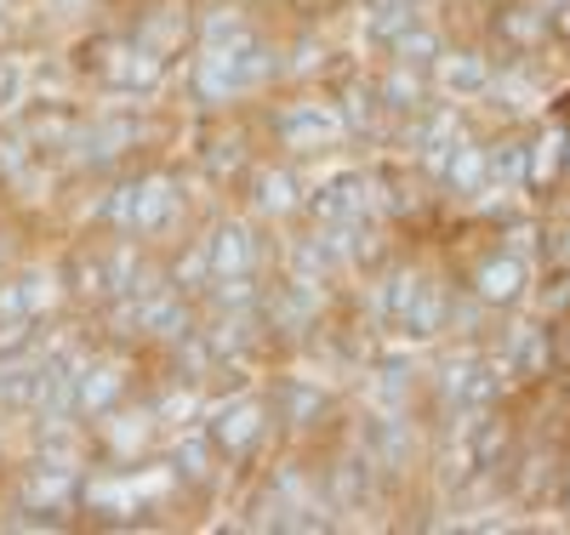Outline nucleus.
<instances>
[{
	"label": "nucleus",
	"mask_w": 570,
	"mask_h": 535,
	"mask_svg": "<svg viewBox=\"0 0 570 535\" xmlns=\"http://www.w3.org/2000/svg\"><path fill=\"white\" fill-rule=\"evenodd\" d=\"M274 131H279V142L285 149H297V155H320V149H331V142L343 137V120L331 115V109H320V103H292L279 120H274Z\"/></svg>",
	"instance_id": "3"
},
{
	"label": "nucleus",
	"mask_w": 570,
	"mask_h": 535,
	"mask_svg": "<svg viewBox=\"0 0 570 535\" xmlns=\"http://www.w3.org/2000/svg\"><path fill=\"white\" fill-rule=\"evenodd\" d=\"M177 279H183V290H200V285H212V262H206V251H200V246L177 262Z\"/></svg>",
	"instance_id": "22"
},
{
	"label": "nucleus",
	"mask_w": 570,
	"mask_h": 535,
	"mask_svg": "<svg viewBox=\"0 0 570 535\" xmlns=\"http://www.w3.org/2000/svg\"><path fill=\"white\" fill-rule=\"evenodd\" d=\"M416 290H422V279H416V274H400V279L389 285V297H383V314H389V325H400V314L411 308V297H416Z\"/></svg>",
	"instance_id": "20"
},
{
	"label": "nucleus",
	"mask_w": 570,
	"mask_h": 535,
	"mask_svg": "<svg viewBox=\"0 0 570 535\" xmlns=\"http://www.w3.org/2000/svg\"><path fill=\"white\" fill-rule=\"evenodd\" d=\"M519 290H525V262H519L513 251H497V257L480 268V297L502 308V303L519 297Z\"/></svg>",
	"instance_id": "9"
},
{
	"label": "nucleus",
	"mask_w": 570,
	"mask_h": 535,
	"mask_svg": "<svg viewBox=\"0 0 570 535\" xmlns=\"http://www.w3.org/2000/svg\"><path fill=\"white\" fill-rule=\"evenodd\" d=\"M337 502H371V456H360V462H343L337 467Z\"/></svg>",
	"instance_id": "18"
},
{
	"label": "nucleus",
	"mask_w": 570,
	"mask_h": 535,
	"mask_svg": "<svg viewBox=\"0 0 570 535\" xmlns=\"http://www.w3.org/2000/svg\"><path fill=\"white\" fill-rule=\"evenodd\" d=\"M360 177H337V182H325L314 200H308V211H314V222H325V228H343V222H354L360 217Z\"/></svg>",
	"instance_id": "7"
},
{
	"label": "nucleus",
	"mask_w": 570,
	"mask_h": 535,
	"mask_svg": "<svg viewBox=\"0 0 570 535\" xmlns=\"http://www.w3.org/2000/svg\"><path fill=\"white\" fill-rule=\"evenodd\" d=\"M263 405L257 399H234V405H223L217 416H212V433L206 439L217 445V456H252L257 450V439H263Z\"/></svg>",
	"instance_id": "4"
},
{
	"label": "nucleus",
	"mask_w": 570,
	"mask_h": 535,
	"mask_svg": "<svg viewBox=\"0 0 570 535\" xmlns=\"http://www.w3.org/2000/svg\"><path fill=\"white\" fill-rule=\"evenodd\" d=\"M365 445H371V467H405L411 462V439H405V427L400 422H389V416H376L371 427H365Z\"/></svg>",
	"instance_id": "11"
},
{
	"label": "nucleus",
	"mask_w": 570,
	"mask_h": 535,
	"mask_svg": "<svg viewBox=\"0 0 570 535\" xmlns=\"http://www.w3.org/2000/svg\"><path fill=\"white\" fill-rule=\"evenodd\" d=\"M440 177L451 182V188H480V177H485V155L480 149H451V160L440 166Z\"/></svg>",
	"instance_id": "16"
},
{
	"label": "nucleus",
	"mask_w": 570,
	"mask_h": 535,
	"mask_svg": "<svg viewBox=\"0 0 570 535\" xmlns=\"http://www.w3.org/2000/svg\"><path fill=\"white\" fill-rule=\"evenodd\" d=\"M200 251H206V262H212V279H223V274H252V268H257V239H252L240 222H223Z\"/></svg>",
	"instance_id": "6"
},
{
	"label": "nucleus",
	"mask_w": 570,
	"mask_h": 535,
	"mask_svg": "<svg viewBox=\"0 0 570 535\" xmlns=\"http://www.w3.org/2000/svg\"><path fill=\"white\" fill-rule=\"evenodd\" d=\"M383 109H394V115H416L422 109V80H416V69H394L389 80H383Z\"/></svg>",
	"instance_id": "15"
},
{
	"label": "nucleus",
	"mask_w": 570,
	"mask_h": 535,
	"mask_svg": "<svg viewBox=\"0 0 570 535\" xmlns=\"http://www.w3.org/2000/svg\"><path fill=\"white\" fill-rule=\"evenodd\" d=\"M212 467H217V445L206 439V433H188V439L171 445V473H177L183 484H206Z\"/></svg>",
	"instance_id": "10"
},
{
	"label": "nucleus",
	"mask_w": 570,
	"mask_h": 535,
	"mask_svg": "<svg viewBox=\"0 0 570 535\" xmlns=\"http://www.w3.org/2000/svg\"><path fill=\"white\" fill-rule=\"evenodd\" d=\"M252 188H257L252 200H257L263 217H279V211H292V206H297V182H292V171H279V166H263Z\"/></svg>",
	"instance_id": "12"
},
{
	"label": "nucleus",
	"mask_w": 570,
	"mask_h": 535,
	"mask_svg": "<svg viewBox=\"0 0 570 535\" xmlns=\"http://www.w3.org/2000/svg\"><path fill=\"white\" fill-rule=\"evenodd\" d=\"M331 399L320 394V387H303V382H285L279 387V422H292V427H308L314 416H325Z\"/></svg>",
	"instance_id": "14"
},
{
	"label": "nucleus",
	"mask_w": 570,
	"mask_h": 535,
	"mask_svg": "<svg viewBox=\"0 0 570 535\" xmlns=\"http://www.w3.org/2000/svg\"><path fill=\"white\" fill-rule=\"evenodd\" d=\"M389 46H394V63H405V69H422V63L440 58V34L428 29V23H405Z\"/></svg>",
	"instance_id": "13"
},
{
	"label": "nucleus",
	"mask_w": 570,
	"mask_h": 535,
	"mask_svg": "<svg viewBox=\"0 0 570 535\" xmlns=\"http://www.w3.org/2000/svg\"><path fill=\"white\" fill-rule=\"evenodd\" d=\"M86 69L104 86H126V91H149L160 80V52L142 40H98L86 52Z\"/></svg>",
	"instance_id": "2"
},
{
	"label": "nucleus",
	"mask_w": 570,
	"mask_h": 535,
	"mask_svg": "<svg viewBox=\"0 0 570 535\" xmlns=\"http://www.w3.org/2000/svg\"><path fill=\"white\" fill-rule=\"evenodd\" d=\"M548 370V330H525L519 336V376Z\"/></svg>",
	"instance_id": "19"
},
{
	"label": "nucleus",
	"mask_w": 570,
	"mask_h": 535,
	"mask_svg": "<svg viewBox=\"0 0 570 535\" xmlns=\"http://www.w3.org/2000/svg\"><path fill=\"white\" fill-rule=\"evenodd\" d=\"M120 365H91L80 382H75V416H104L120 394Z\"/></svg>",
	"instance_id": "8"
},
{
	"label": "nucleus",
	"mask_w": 570,
	"mask_h": 535,
	"mask_svg": "<svg viewBox=\"0 0 570 535\" xmlns=\"http://www.w3.org/2000/svg\"><path fill=\"white\" fill-rule=\"evenodd\" d=\"M343 0H297V12H314V18H325V12H337Z\"/></svg>",
	"instance_id": "24"
},
{
	"label": "nucleus",
	"mask_w": 570,
	"mask_h": 535,
	"mask_svg": "<svg viewBox=\"0 0 570 535\" xmlns=\"http://www.w3.org/2000/svg\"><path fill=\"white\" fill-rule=\"evenodd\" d=\"M268 69H274L268 46L252 29H234V34H217L206 46V58L195 69V91H200V103H223V97H234V91L263 86Z\"/></svg>",
	"instance_id": "1"
},
{
	"label": "nucleus",
	"mask_w": 570,
	"mask_h": 535,
	"mask_svg": "<svg viewBox=\"0 0 570 535\" xmlns=\"http://www.w3.org/2000/svg\"><path fill=\"white\" fill-rule=\"evenodd\" d=\"M23 160H29V131L23 126L18 131H0V177H12Z\"/></svg>",
	"instance_id": "21"
},
{
	"label": "nucleus",
	"mask_w": 570,
	"mask_h": 535,
	"mask_svg": "<svg viewBox=\"0 0 570 535\" xmlns=\"http://www.w3.org/2000/svg\"><path fill=\"white\" fill-rule=\"evenodd\" d=\"M18 97H23V69L18 63H0V115H7Z\"/></svg>",
	"instance_id": "23"
},
{
	"label": "nucleus",
	"mask_w": 570,
	"mask_h": 535,
	"mask_svg": "<svg viewBox=\"0 0 570 535\" xmlns=\"http://www.w3.org/2000/svg\"><path fill=\"white\" fill-rule=\"evenodd\" d=\"M177 217V188H171V177H137L131 182V228L126 234H160L166 222Z\"/></svg>",
	"instance_id": "5"
},
{
	"label": "nucleus",
	"mask_w": 570,
	"mask_h": 535,
	"mask_svg": "<svg viewBox=\"0 0 570 535\" xmlns=\"http://www.w3.org/2000/svg\"><path fill=\"white\" fill-rule=\"evenodd\" d=\"M445 86H451L456 97H473V91L491 86V75H485L480 58H445Z\"/></svg>",
	"instance_id": "17"
},
{
	"label": "nucleus",
	"mask_w": 570,
	"mask_h": 535,
	"mask_svg": "<svg viewBox=\"0 0 570 535\" xmlns=\"http://www.w3.org/2000/svg\"><path fill=\"white\" fill-rule=\"evenodd\" d=\"M564 513H570V491H564Z\"/></svg>",
	"instance_id": "25"
}]
</instances>
